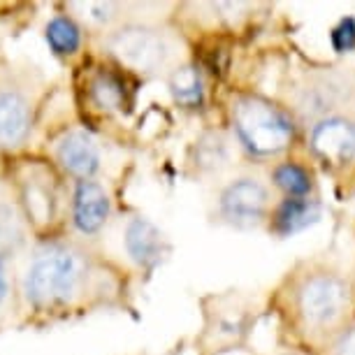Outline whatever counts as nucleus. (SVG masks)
Here are the masks:
<instances>
[{
	"mask_svg": "<svg viewBox=\"0 0 355 355\" xmlns=\"http://www.w3.org/2000/svg\"><path fill=\"white\" fill-rule=\"evenodd\" d=\"M281 306L295 334L306 346L325 351L353 320V284L330 265H300L281 288Z\"/></svg>",
	"mask_w": 355,
	"mask_h": 355,
	"instance_id": "obj_1",
	"label": "nucleus"
},
{
	"mask_svg": "<svg viewBox=\"0 0 355 355\" xmlns=\"http://www.w3.org/2000/svg\"><path fill=\"white\" fill-rule=\"evenodd\" d=\"M227 123L239 153L256 165L288 158L300 123L284 103L256 91H237L227 100Z\"/></svg>",
	"mask_w": 355,
	"mask_h": 355,
	"instance_id": "obj_2",
	"label": "nucleus"
},
{
	"mask_svg": "<svg viewBox=\"0 0 355 355\" xmlns=\"http://www.w3.org/2000/svg\"><path fill=\"white\" fill-rule=\"evenodd\" d=\"M91 279L89 258L72 246H49L40 251L26 270L24 291L35 306L75 302Z\"/></svg>",
	"mask_w": 355,
	"mask_h": 355,
	"instance_id": "obj_3",
	"label": "nucleus"
},
{
	"mask_svg": "<svg viewBox=\"0 0 355 355\" xmlns=\"http://www.w3.org/2000/svg\"><path fill=\"white\" fill-rule=\"evenodd\" d=\"M355 77L341 68H309L286 89L284 105L293 112L300 125L309 128L318 119L346 112L353 103Z\"/></svg>",
	"mask_w": 355,
	"mask_h": 355,
	"instance_id": "obj_4",
	"label": "nucleus"
},
{
	"mask_svg": "<svg viewBox=\"0 0 355 355\" xmlns=\"http://www.w3.org/2000/svg\"><path fill=\"white\" fill-rule=\"evenodd\" d=\"M279 196L260 172H239L220 184L216 193V220L232 230L267 227Z\"/></svg>",
	"mask_w": 355,
	"mask_h": 355,
	"instance_id": "obj_5",
	"label": "nucleus"
},
{
	"mask_svg": "<svg viewBox=\"0 0 355 355\" xmlns=\"http://www.w3.org/2000/svg\"><path fill=\"white\" fill-rule=\"evenodd\" d=\"M107 49L125 68L144 72V75L170 68V63L174 61V44L167 37V33L146 24H125L110 33ZM174 68H170V72Z\"/></svg>",
	"mask_w": 355,
	"mask_h": 355,
	"instance_id": "obj_6",
	"label": "nucleus"
},
{
	"mask_svg": "<svg viewBox=\"0 0 355 355\" xmlns=\"http://www.w3.org/2000/svg\"><path fill=\"white\" fill-rule=\"evenodd\" d=\"M306 151L330 172L355 165V114L346 110L311 123L306 128Z\"/></svg>",
	"mask_w": 355,
	"mask_h": 355,
	"instance_id": "obj_7",
	"label": "nucleus"
},
{
	"mask_svg": "<svg viewBox=\"0 0 355 355\" xmlns=\"http://www.w3.org/2000/svg\"><path fill=\"white\" fill-rule=\"evenodd\" d=\"M323 216V205L318 196L311 198H279L267 220V230L274 237L286 239L309 230Z\"/></svg>",
	"mask_w": 355,
	"mask_h": 355,
	"instance_id": "obj_8",
	"label": "nucleus"
},
{
	"mask_svg": "<svg viewBox=\"0 0 355 355\" xmlns=\"http://www.w3.org/2000/svg\"><path fill=\"white\" fill-rule=\"evenodd\" d=\"M123 246L128 258L142 270H153L167 256V239L160 227L146 216H132L125 223Z\"/></svg>",
	"mask_w": 355,
	"mask_h": 355,
	"instance_id": "obj_9",
	"label": "nucleus"
},
{
	"mask_svg": "<svg viewBox=\"0 0 355 355\" xmlns=\"http://www.w3.org/2000/svg\"><path fill=\"white\" fill-rule=\"evenodd\" d=\"M56 158L63 165V170L77 177L79 182H91L103 165L96 139L84 130L65 132L56 146Z\"/></svg>",
	"mask_w": 355,
	"mask_h": 355,
	"instance_id": "obj_10",
	"label": "nucleus"
},
{
	"mask_svg": "<svg viewBox=\"0 0 355 355\" xmlns=\"http://www.w3.org/2000/svg\"><path fill=\"white\" fill-rule=\"evenodd\" d=\"M112 214V200L96 182H79L72 196V223L86 237H93L107 225Z\"/></svg>",
	"mask_w": 355,
	"mask_h": 355,
	"instance_id": "obj_11",
	"label": "nucleus"
},
{
	"mask_svg": "<svg viewBox=\"0 0 355 355\" xmlns=\"http://www.w3.org/2000/svg\"><path fill=\"white\" fill-rule=\"evenodd\" d=\"M237 144L230 132L209 128L196 139L193 146V165L205 177H220L225 170L232 167L234 153H237Z\"/></svg>",
	"mask_w": 355,
	"mask_h": 355,
	"instance_id": "obj_12",
	"label": "nucleus"
},
{
	"mask_svg": "<svg viewBox=\"0 0 355 355\" xmlns=\"http://www.w3.org/2000/svg\"><path fill=\"white\" fill-rule=\"evenodd\" d=\"M267 182L279 198H311L316 196V177L309 165L284 158L267 170Z\"/></svg>",
	"mask_w": 355,
	"mask_h": 355,
	"instance_id": "obj_13",
	"label": "nucleus"
},
{
	"mask_svg": "<svg viewBox=\"0 0 355 355\" xmlns=\"http://www.w3.org/2000/svg\"><path fill=\"white\" fill-rule=\"evenodd\" d=\"M31 130V110L21 93L0 91V142L5 146L21 144Z\"/></svg>",
	"mask_w": 355,
	"mask_h": 355,
	"instance_id": "obj_14",
	"label": "nucleus"
},
{
	"mask_svg": "<svg viewBox=\"0 0 355 355\" xmlns=\"http://www.w3.org/2000/svg\"><path fill=\"white\" fill-rule=\"evenodd\" d=\"M167 89L174 103L184 110H200L205 105V79L196 63H177L167 75Z\"/></svg>",
	"mask_w": 355,
	"mask_h": 355,
	"instance_id": "obj_15",
	"label": "nucleus"
},
{
	"mask_svg": "<svg viewBox=\"0 0 355 355\" xmlns=\"http://www.w3.org/2000/svg\"><path fill=\"white\" fill-rule=\"evenodd\" d=\"M46 42L56 53L61 56H70L82 44V28L72 21L70 17H53L49 26H46Z\"/></svg>",
	"mask_w": 355,
	"mask_h": 355,
	"instance_id": "obj_16",
	"label": "nucleus"
},
{
	"mask_svg": "<svg viewBox=\"0 0 355 355\" xmlns=\"http://www.w3.org/2000/svg\"><path fill=\"white\" fill-rule=\"evenodd\" d=\"M91 96L103 110H121L125 103V86L114 72H100L91 82Z\"/></svg>",
	"mask_w": 355,
	"mask_h": 355,
	"instance_id": "obj_17",
	"label": "nucleus"
},
{
	"mask_svg": "<svg viewBox=\"0 0 355 355\" xmlns=\"http://www.w3.org/2000/svg\"><path fill=\"white\" fill-rule=\"evenodd\" d=\"M24 239L21 223H19L15 209L10 205L0 202V256L5 251H15Z\"/></svg>",
	"mask_w": 355,
	"mask_h": 355,
	"instance_id": "obj_18",
	"label": "nucleus"
},
{
	"mask_svg": "<svg viewBox=\"0 0 355 355\" xmlns=\"http://www.w3.org/2000/svg\"><path fill=\"white\" fill-rule=\"evenodd\" d=\"M330 44L337 53H351L355 51V19L344 17L332 26L330 31Z\"/></svg>",
	"mask_w": 355,
	"mask_h": 355,
	"instance_id": "obj_19",
	"label": "nucleus"
},
{
	"mask_svg": "<svg viewBox=\"0 0 355 355\" xmlns=\"http://www.w3.org/2000/svg\"><path fill=\"white\" fill-rule=\"evenodd\" d=\"M320 355H355V318L327 344Z\"/></svg>",
	"mask_w": 355,
	"mask_h": 355,
	"instance_id": "obj_20",
	"label": "nucleus"
},
{
	"mask_svg": "<svg viewBox=\"0 0 355 355\" xmlns=\"http://www.w3.org/2000/svg\"><path fill=\"white\" fill-rule=\"evenodd\" d=\"M86 12L93 21L98 24H112L116 19V12H119V5L114 3H89L86 5Z\"/></svg>",
	"mask_w": 355,
	"mask_h": 355,
	"instance_id": "obj_21",
	"label": "nucleus"
},
{
	"mask_svg": "<svg viewBox=\"0 0 355 355\" xmlns=\"http://www.w3.org/2000/svg\"><path fill=\"white\" fill-rule=\"evenodd\" d=\"M8 286H10V281H8V267H5V258L0 256V302H3L5 295H8Z\"/></svg>",
	"mask_w": 355,
	"mask_h": 355,
	"instance_id": "obj_22",
	"label": "nucleus"
},
{
	"mask_svg": "<svg viewBox=\"0 0 355 355\" xmlns=\"http://www.w3.org/2000/svg\"><path fill=\"white\" fill-rule=\"evenodd\" d=\"M274 355H318L311 348H284V351H277Z\"/></svg>",
	"mask_w": 355,
	"mask_h": 355,
	"instance_id": "obj_23",
	"label": "nucleus"
},
{
	"mask_svg": "<svg viewBox=\"0 0 355 355\" xmlns=\"http://www.w3.org/2000/svg\"><path fill=\"white\" fill-rule=\"evenodd\" d=\"M351 112L355 114V91H353V103H351Z\"/></svg>",
	"mask_w": 355,
	"mask_h": 355,
	"instance_id": "obj_24",
	"label": "nucleus"
}]
</instances>
